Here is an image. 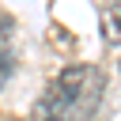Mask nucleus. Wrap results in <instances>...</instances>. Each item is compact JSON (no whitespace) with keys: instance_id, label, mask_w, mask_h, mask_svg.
Here are the masks:
<instances>
[{"instance_id":"3","label":"nucleus","mask_w":121,"mask_h":121,"mask_svg":"<svg viewBox=\"0 0 121 121\" xmlns=\"http://www.w3.org/2000/svg\"><path fill=\"white\" fill-rule=\"evenodd\" d=\"M8 76H11V57H8L4 49H0V83H4Z\"/></svg>"},{"instance_id":"2","label":"nucleus","mask_w":121,"mask_h":121,"mask_svg":"<svg viewBox=\"0 0 121 121\" xmlns=\"http://www.w3.org/2000/svg\"><path fill=\"white\" fill-rule=\"evenodd\" d=\"M102 30L113 45H121V0H110L102 8Z\"/></svg>"},{"instance_id":"1","label":"nucleus","mask_w":121,"mask_h":121,"mask_svg":"<svg viewBox=\"0 0 121 121\" xmlns=\"http://www.w3.org/2000/svg\"><path fill=\"white\" fill-rule=\"evenodd\" d=\"M106 76L95 64L60 68L34 106V121H91L102 106Z\"/></svg>"}]
</instances>
